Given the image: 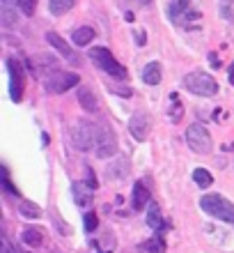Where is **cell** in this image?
Listing matches in <instances>:
<instances>
[{"instance_id": "8", "label": "cell", "mask_w": 234, "mask_h": 253, "mask_svg": "<svg viewBox=\"0 0 234 253\" xmlns=\"http://www.w3.org/2000/svg\"><path fill=\"white\" fill-rule=\"evenodd\" d=\"M129 131L134 136L135 140H147L149 136V118L145 113H134L131 120H129Z\"/></svg>"}, {"instance_id": "19", "label": "cell", "mask_w": 234, "mask_h": 253, "mask_svg": "<svg viewBox=\"0 0 234 253\" xmlns=\"http://www.w3.org/2000/svg\"><path fill=\"white\" fill-rule=\"evenodd\" d=\"M147 226L154 228V230L163 228V216H161V210L156 203H149L147 205Z\"/></svg>"}, {"instance_id": "1", "label": "cell", "mask_w": 234, "mask_h": 253, "mask_svg": "<svg viewBox=\"0 0 234 253\" xmlns=\"http://www.w3.org/2000/svg\"><path fill=\"white\" fill-rule=\"evenodd\" d=\"M103 131L106 129H101V126L92 125V122H87V120H80V122H76L74 131H71V138H74V145L78 147L80 152H90V150H97Z\"/></svg>"}, {"instance_id": "15", "label": "cell", "mask_w": 234, "mask_h": 253, "mask_svg": "<svg viewBox=\"0 0 234 253\" xmlns=\"http://www.w3.org/2000/svg\"><path fill=\"white\" fill-rule=\"evenodd\" d=\"M33 67H34V72L53 74L55 69H58V60H53V58H51V55H46V53H41V55H34Z\"/></svg>"}, {"instance_id": "29", "label": "cell", "mask_w": 234, "mask_h": 253, "mask_svg": "<svg viewBox=\"0 0 234 253\" xmlns=\"http://www.w3.org/2000/svg\"><path fill=\"white\" fill-rule=\"evenodd\" d=\"M2 253H21L19 249H14V247H9V242H2Z\"/></svg>"}, {"instance_id": "28", "label": "cell", "mask_w": 234, "mask_h": 253, "mask_svg": "<svg viewBox=\"0 0 234 253\" xmlns=\"http://www.w3.org/2000/svg\"><path fill=\"white\" fill-rule=\"evenodd\" d=\"M172 101H174V111H172V122H177L179 120V115H181V106H179V101H177V94H172Z\"/></svg>"}, {"instance_id": "21", "label": "cell", "mask_w": 234, "mask_h": 253, "mask_svg": "<svg viewBox=\"0 0 234 253\" xmlns=\"http://www.w3.org/2000/svg\"><path fill=\"white\" fill-rule=\"evenodd\" d=\"M193 182L198 184V187H211V184H214V177H211V173L204 170V168H195L193 170Z\"/></svg>"}, {"instance_id": "22", "label": "cell", "mask_w": 234, "mask_h": 253, "mask_svg": "<svg viewBox=\"0 0 234 253\" xmlns=\"http://www.w3.org/2000/svg\"><path fill=\"white\" fill-rule=\"evenodd\" d=\"M19 212L23 214V216H28V219H39L41 207H37L34 203H30V200H23V203L19 205Z\"/></svg>"}, {"instance_id": "13", "label": "cell", "mask_w": 234, "mask_h": 253, "mask_svg": "<svg viewBox=\"0 0 234 253\" xmlns=\"http://www.w3.org/2000/svg\"><path fill=\"white\" fill-rule=\"evenodd\" d=\"M78 104L85 108L87 113H97L99 111V99H97V94L90 90V87H78Z\"/></svg>"}, {"instance_id": "12", "label": "cell", "mask_w": 234, "mask_h": 253, "mask_svg": "<svg viewBox=\"0 0 234 253\" xmlns=\"http://www.w3.org/2000/svg\"><path fill=\"white\" fill-rule=\"evenodd\" d=\"M92 191H94V189L90 187L87 182H74V187H71V193H74L76 205H80V207L92 205Z\"/></svg>"}, {"instance_id": "20", "label": "cell", "mask_w": 234, "mask_h": 253, "mask_svg": "<svg viewBox=\"0 0 234 253\" xmlns=\"http://www.w3.org/2000/svg\"><path fill=\"white\" fill-rule=\"evenodd\" d=\"M76 0H48V9H51V14H55V16H62V14H67L69 9H74Z\"/></svg>"}, {"instance_id": "2", "label": "cell", "mask_w": 234, "mask_h": 253, "mask_svg": "<svg viewBox=\"0 0 234 253\" xmlns=\"http://www.w3.org/2000/svg\"><path fill=\"white\" fill-rule=\"evenodd\" d=\"M200 207L214 219H221L223 223H232L234 226V205L228 198H223L221 193H207L200 198Z\"/></svg>"}, {"instance_id": "11", "label": "cell", "mask_w": 234, "mask_h": 253, "mask_svg": "<svg viewBox=\"0 0 234 253\" xmlns=\"http://www.w3.org/2000/svg\"><path fill=\"white\" fill-rule=\"evenodd\" d=\"M16 12H19L16 0H0V21L5 28H12L16 23Z\"/></svg>"}, {"instance_id": "24", "label": "cell", "mask_w": 234, "mask_h": 253, "mask_svg": "<svg viewBox=\"0 0 234 253\" xmlns=\"http://www.w3.org/2000/svg\"><path fill=\"white\" fill-rule=\"evenodd\" d=\"M145 249H147V253H163V251H166V242L156 235V237L147 240V247H145Z\"/></svg>"}, {"instance_id": "9", "label": "cell", "mask_w": 234, "mask_h": 253, "mask_svg": "<svg viewBox=\"0 0 234 253\" xmlns=\"http://www.w3.org/2000/svg\"><path fill=\"white\" fill-rule=\"evenodd\" d=\"M115 152H117V138H115L110 131H103L94 154H97L99 159H108V157H115Z\"/></svg>"}, {"instance_id": "17", "label": "cell", "mask_w": 234, "mask_h": 253, "mask_svg": "<svg viewBox=\"0 0 234 253\" xmlns=\"http://www.w3.org/2000/svg\"><path fill=\"white\" fill-rule=\"evenodd\" d=\"M71 40H74L76 46H87L94 40V30L92 28H76L71 33Z\"/></svg>"}, {"instance_id": "5", "label": "cell", "mask_w": 234, "mask_h": 253, "mask_svg": "<svg viewBox=\"0 0 234 253\" xmlns=\"http://www.w3.org/2000/svg\"><path fill=\"white\" fill-rule=\"evenodd\" d=\"M186 143L188 147L198 154H209L211 152V133L207 131V126H202L200 122H195L186 129Z\"/></svg>"}, {"instance_id": "6", "label": "cell", "mask_w": 234, "mask_h": 253, "mask_svg": "<svg viewBox=\"0 0 234 253\" xmlns=\"http://www.w3.org/2000/svg\"><path fill=\"white\" fill-rule=\"evenodd\" d=\"M78 83H80V79L76 74L58 72V69H55L53 74L46 76L44 87H46V92H51V94H62V92H67V90H71V87H76Z\"/></svg>"}, {"instance_id": "4", "label": "cell", "mask_w": 234, "mask_h": 253, "mask_svg": "<svg viewBox=\"0 0 234 253\" xmlns=\"http://www.w3.org/2000/svg\"><path fill=\"white\" fill-rule=\"evenodd\" d=\"M90 58H92L94 65L101 67V69H103L108 76H113V79H117V81H124V79H127V69H124L120 62L115 60L113 53H110L108 48L94 46L92 51H90Z\"/></svg>"}, {"instance_id": "16", "label": "cell", "mask_w": 234, "mask_h": 253, "mask_svg": "<svg viewBox=\"0 0 234 253\" xmlns=\"http://www.w3.org/2000/svg\"><path fill=\"white\" fill-rule=\"evenodd\" d=\"M142 81L147 85H159L161 83V65L159 62H149L145 69H142Z\"/></svg>"}, {"instance_id": "26", "label": "cell", "mask_w": 234, "mask_h": 253, "mask_svg": "<svg viewBox=\"0 0 234 253\" xmlns=\"http://www.w3.org/2000/svg\"><path fill=\"white\" fill-rule=\"evenodd\" d=\"M97 226H99V219H97V214H85V230H87V233L97 230Z\"/></svg>"}, {"instance_id": "25", "label": "cell", "mask_w": 234, "mask_h": 253, "mask_svg": "<svg viewBox=\"0 0 234 253\" xmlns=\"http://www.w3.org/2000/svg\"><path fill=\"white\" fill-rule=\"evenodd\" d=\"M16 2H19V9L26 14V16H33V14H34L37 0H16Z\"/></svg>"}, {"instance_id": "30", "label": "cell", "mask_w": 234, "mask_h": 253, "mask_svg": "<svg viewBox=\"0 0 234 253\" xmlns=\"http://www.w3.org/2000/svg\"><path fill=\"white\" fill-rule=\"evenodd\" d=\"M145 40H147V35H145V33H135V42H138L140 46L145 44Z\"/></svg>"}, {"instance_id": "27", "label": "cell", "mask_w": 234, "mask_h": 253, "mask_svg": "<svg viewBox=\"0 0 234 253\" xmlns=\"http://www.w3.org/2000/svg\"><path fill=\"white\" fill-rule=\"evenodd\" d=\"M85 182H87V184H90L92 189H99V182H97V175H94L92 168H87V170H85Z\"/></svg>"}, {"instance_id": "7", "label": "cell", "mask_w": 234, "mask_h": 253, "mask_svg": "<svg viewBox=\"0 0 234 253\" xmlns=\"http://www.w3.org/2000/svg\"><path fill=\"white\" fill-rule=\"evenodd\" d=\"M5 65H7V72H9V97H12V101H21L23 99V87H26V72L12 58Z\"/></svg>"}, {"instance_id": "10", "label": "cell", "mask_w": 234, "mask_h": 253, "mask_svg": "<svg viewBox=\"0 0 234 253\" xmlns=\"http://www.w3.org/2000/svg\"><path fill=\"white\" fill-rule=\"evenodd\" d=\"M46 40H48V44H51V46H53L55 51H58V53L62 55V58H67L69 62H76V58H78V55H76L74 51H71V46H69L67 42L62 40V37H60L58 33H48V35H46Z\"/></svg>"}, {"instance_id": "18", "label": "cell", "mask_w": 234, "mask_h": 253, "mask_svg": "<svg viewBox=\"0 0 234 253\" xmlns=\"http://www.w3.org/2000/svg\"><path fill=\"white\" fill-rule=\"evenodd\" d=\"M21 242H26L28 247H41V242H44V233L37 230V228H26L23 235H21Z\"/></svg>"}, {"instance_id": "14", "label": "cell", "mask_w": 234, "mask_h": 253, "mask_svg": "<svg viewBox=\"0 0 234 253\" xmlns=\"http://www.w3.org/2000/svg\"><path fill=\"white\" fill-rule=\"evenodd\" d=\"M149 203H152V200H149L147 187H145L142 182H135L134 191H131V205H134V210H142V207H147Z\"/></svg>"}, {"instance_id": "3", "label": "cell", "mask_w": 234, "mask_h": 253, "mask_svg": "<svg viewBox=\"0 0 234 253\" xmlns=\"http://www.w3.org/2000/svg\"><path fill=\"white\" fill-rule=\"evenodd\" d=\"M184 87L191 94H198V97H214V94H218V83L207 72H191L184 79Z\"/></svg>"}, {"instance_id": "31", "label": "cell", "mask_w": 234, "mask_h": 253, "mask_svg": "<svg viewBox=\"0 0 234 253\" xmlns=\"http://www.w3.org/2000/svg\"><path fill=\"white\" fill-rule=\"evenodd\" d=\"M140 2H142V5H149V2H152V0H140Z\"/></svg>"}, {"instance_id": "23", "label": "cell", "mask_w": 234, "mask_h": 253, "mask_svg": "<svg viewBox=\"0 0 234 253\" xmlns=\"http://www.w3.org/2000/svg\"><path fill=\"white\" fill-rule=\"evenodd\" d=\"M106 173H108L110 180H115V177H124V175H127V159H117L115 164H110Z\"/></svg>"}]
</instances>
